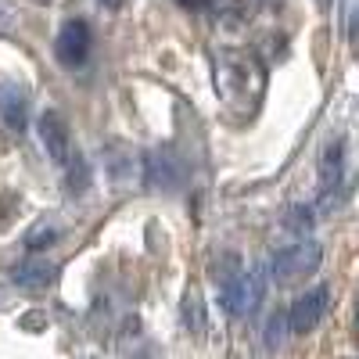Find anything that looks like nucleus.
I'll return each instance as SVG.
<instances>
[{"mask_svg":"<svg viewBox=\"0 0 359 359\" xmlns=\"http://www.w3.org/2000/svg\"><path fill=\"white\" fill-rule=\"evenodd\" d=\"M11 280L25 291H47L54 280H57V266L40 259V255H29L25 262L11 266Z\"/></svg>","mask_w":359,"mask_h":359,"instance_id":"obj_9","label":"nucleus"},{"mask_svg":"<svg viewBox=\"0 0 359 359\" xmlns=\"http://www.w3.org/2000/svg\"><path fill=\"white\" fill-rule=\"evenodd\" d=\"M284 226H291L294 237H306V233L313 230V212H309V208H302V205H294V208H287Z\"/></svg>","mask_w":359,"mask_h":359,"instance_id":"obj_12","label":"nucleus"},{"mask_svg":"<svg viewBox=\"0 0 359 359\" xmlns=\"http://www.w3.org/2000/svg\"><path fill=\"white\" fill-rule=\"evenodd\" d=\"M212 72H216V94L233 118H248L259 111V101L266 94V65L252 50L219 47L212 54Z\"/></svg>","mask_w":359,"mask_h":359,"instance_id":"obj_1","label":"nucleus"},{"mask_svg":"<svg viewBox=\"0 0 359 359\" xmlns=\"http://www.w3.org/2000/svg\"><path fill=\"white\" fill-rule=\"evenodd\" d=\"M180 8H187V11H201V8H208L212 0H176Z\"/></svg>","mask_w":359,"mask_h":359,"instance_id":"obj_17","label":"nucleus"},{"mask_svg":"<svg viewBox=\"0 0 359 359\" xmlns=\"http://www.w3.org/2000/svg\"><path fill=\"white\" fill-rule=\"evenodd\" d=\"M284 331H287L284 313H273V316H269V323H266V345L269 348H280L284 345Z\"/></svg>","mask_w":359,"mask_h":359,"instance_id":"obj_14","label":"nucleus"},{"mask_svg":"<svg viewBox=\"0 0 359 359\" xmlns=\"http://www.w3.org/2000/svg\"><path fill=\"white\" fill-rule=\"evenodd\" d=\"M194 316V331H201L205 327V320H201V298H198V291H187V298H184V320H191Z\"/></svg>","mask_w":359,"mask_h":359,"instance_id":"obj_15","label":"nucleus"},{"mask_svg":"<svg viewBox=\"0 0 359 359\" xmlns=\"http://www.w3.org/2000/svg\"><path fill=\"white\" fill-rule=\"evenodd\" d=\"M323 248L313 241V237H294V241H284L273 259H269V269H273V280L277 284H294L302 277H313L320 269Z\"/></svg>","mask_w":359,"mask_h":359,"instance_id":"obj_3","label":"nucleus"},{"mask_svg":"<svg viewBox=\"0 0 359 359\" xmlns=\"http://www.w3.org/2000/svg\"><path fill=\"white\" fill-rule=\"evenodd\" d=\"M0 123L11 133L29 126V90L18 83H0Z\"/></svg>","mask_w":359,"mask_h":359,"instance_id":"obj_8","label":"nucleus"},{"mask_svg":"<svg viewBox=\"0 0 359 359\" xmlns=\"http://www.w3.org/2000/svg\"><path fill=\"white\" fill-rule=\"evenodd\" d=\"M101 4H104L108 11H118V8H123V4H126V0H101Z\"/></svg>","mask_w":359,"mask_h":359,"instance_id":"obj_18","label":"nucleus"},{"mask_svg":"<svg viewBox=\"0 0 359 359\" xmlns=\"http://www.w3.org/2000/svg\"><path fill=\"white\" fill-rule=\"evenodd\" d=\"M327 306H331V291L327 287H313V291H306V294H298L294 302H291V309H287V331L291 334H309V331H316L320 327V320H323V313H327Z\"/></svg>","mask_w":359,"mask_h":359,"instance_id":"obj_5","label":"nucleus"},{"mask_svg":"<svg viewBox=\"0 0 359 359\" xmlns=\"http://www.w3.org/2000/svg\"><path fill=\"white\" fill-rule=\"evenodd\" d=\"M57 241V226H47V223H40L33 233L25 237V248L29 252H43V248H50Z\"/></svg>","mask_w":359,"mask_h":359,"instance_id":"obj_13","label":"nucleus"},{"mask_svg":"<svg viewBox=\"0 0 359 359\" xmlns=\"http://www.w3.org/2000/svg\"><path fill=\"white\" fill-rule=\"evenodd\" d=\"M345 36L348 43H355V0H348V8H345Z\"/></svg>","mask_w":359,"mask_h":359,"instance_id":"obj_16","label":"nucleus"},{"mask_svg":"<svg viewBox=\"0 0 359 359\" xmlns=\"http://www.w3.org/2000/svg\"><path fill=\"white\" fill-rule=\"evenodd\" d=\"M341 191V144H327L320 158V201L323 208L334 205V194Z\"/></svg>","mask_w":359,"mask_h":359,"instance_id":"obj_10","label":"nucleus"},{"mask_svg":"<svg viewBox=\"0 0 359 359\" xmlns=\"http://www.w3.org/2000/svg\"><path fill=\"white\" fill-rule=\"evenodd\" d=\"M212 277L219 287V302L230 316H248L262 302V277L252 273L241 255H223Z\"/></svg>","mask_w":359,"mask_h":359,"instance_id":"obj_2","label":"nucleus"},{"mask_svg":"<svg viewBox=\"0 0 359 359\" xmlns=\"http://www.w3.org/2000/svg\"><path fill=\"white\" fill-rule=\"evenodd\" d=\"M62 169H65L69 194H83V191L90 187V162H86L79 151H72V155H69V162H65Z\"/></svg>","mask_w":359,"mask_h":359,"instance_id":"obj_11","label":"nucleus"},{"mask_svg":"<svg viewBox=\"0 0 359 359\" xmlns=\"http://www.w3.org/2000/svg\"><path fill=\"white\" fill-rule=\"evenodd\" d=\"M40 140H43V151H47V158L54 165L69 162V155H72V133H69L65 115H57V111L40 115Z\"/></svg>","mask_w":359,"mask_h":359,"instance_id":"obj_7","label":"nucleus"},{"mask_svg":"<svg viewBox=\"0 0 359 359\" xmlns=\"http://www.w3.org/2000/svg\"><path fill=\"white\" fill-rule=\"evenodd\" d=\"M90 43H94L90 25L83 18H69L62 25V33H57V40H54V54H57V62H62L65 69H79L90 57Z\"/></svg>","mask_w":359,"mask_h":359,"instance_id":"obj_6","label":"nucleus"},{"mask_svg":"<svg viewBox=\"0 0 359 359\" xmlns=\"http://www.w3.org/2000/svg\"><path fill=\"white\" fill-rule=\"evenodd\" d=\"M184 176H187V165L180 158L172 147H158L144 158V184L151 191H180L184 187Z\"/></svg>","mask_w":359,"mask_h":359,"instance_id":"obj_4","label":"nucleus"}]
</instances>
